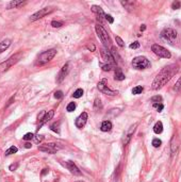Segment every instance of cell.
Returning <instances> with one entry per match:
<instances>
[{
  "label": "cell",
  "instance_id": "cell-1",
  "mask_svg": "<svg viewBox=\"0 0 181 182\" xmlns=\"http://www.w3.org/2000/svg\"><path fill=\"white\" fill-rule=\"evenodd\" d=\"M178 70H179V66L177 64H171V65L164 67L154 78V80L151 84V88L157 90V89H160L161 87H163L178 73Z\"/></svg>",
  "mask_w": 181,
  "mask_h": 182
},
{
  "label": "cell",
  "instance_id": "cell-2",
  "mask_svg": "<svg viewBox=\"0 0 181 182\" xmlns=\"http://www.w3.org/2000/svg\"><path fill=\"white\" fill-rule=\"evenodd\" d=\"M21 58H22V52H17L14 55L11 56V58H9L7 61L0 63V74L9 70L12 66H14L16 63H18Z\"/></svg>",
  "mask_w": 181,
  "mask_h": 182
},
{
  "label": "cell",
  "instance_id": "cell-3",
  "mask_svg": "<svg viewBox=\"0 0 181 182\" xmlns=\"http://www.w3.org/2000/svg\"><path fill=\"white\" fill-rule=\"evenodd\" d=\"M95 30H96V33H97V36L98 38L101 41V43H102L105 46H110L111 45V38H110V35L109 33L107 32V30L101 26L99 24H97L95 26Z\"/></svg>",
  "mask_w": 181,
  "mask_h": 182
},
{
  "label": "cell",
  "instance_id": "cell-4",
  "mask_svg": "<svg viewBox=\"0 0 181 182\" xmlns=\"http://www.w3.org/2000/svg\"><path fill=\"white\" fill-rule=\"evenodd\" d=\"M56 54V50L55 49H49L47 51H44L43 53H41L38 55V58H37V65H44V64H46L48 62H50L54 56Z\"/></svg>",
  "mask_w": 181,
  "mask_h": 182
},
{
  "label": "cell",
  "instance_id": "cell-5",
  "mask_svg": "<svg viewBox=\"0 0 181 182\" xmlns=\"http://www.w3.org/2000/svg\"><path fill=\"white\" fill-rule=\"evenodd\" d=\"M132 66H133V68H135V69L142 70V69H145V68H147V67H149L150 62L147 60V58L141 55V56H137V58L133 59Z\"/></svg>",
  "mask_w": 181,
  "mask_h": 182
},
{
  "label": "cell",
  "instance_id": "cell-6",
  "mask_svg": "<svg viewBox=\"0 0 181 182\" xmlns=\"http://www.w3.org/2000/svg\"><path fill=\"white\" fill-rule=\"evenodd\" d=\"M151 49L153 51L154 54H157L158 56H160V58H163V59H171V52H169L166 48L162 47L161 45H158V44H153L151 46Z\"/></svg>",
  "mask_w": 181,
  "mask_h": 182
},
{
  "label": "cell",
  "instance_id": "cell-7",
  "mask_svg": "<svg viewBox=\"0 0 181 182\" xmlns=\"http://www.w3.org/2000/svg\"><path fill=\"white\" fill-rule=\"evenodd\" d=\"M161 37L169 43H174L177 40V32L172 28H165L161 31Z\"/></svg>",
  "mask_w": 181,
  "mask_h": 182
},
{
  "label": "cell",
  "instance_id": "cell-8",
  "mask_svg": "<svg viewBox=\"0 0 181 182\" xmlns=\"http://www.w3.org/2000/svg\"><path fill=\"white\" fill-rule=\"evenodd\" d=\"M97 88L100 90L101 93H104L108 96H116L117 92L116 90H113L110 87H108V83H107V79H102L100 82H98L97 84Z\"/></svg>",
  "mask_w": 181,
  "mask_h": 182
},
{
  "label": "cell",
  "instance_id": "cell-9",
  "mask_svg": "<svg viewBox=\"0 0 181 182\" xmlns=\"http://www.w3.org/2000/svg\"><path fill=\"white\" fill-rule=\"evenodd\" d=\"M61 149V146H59L58 144L55 143H49V144H45V145H42V146H38V150L40 151H43V152H46V153H55L58 150Z\"/></svg>",
  "mask_w": 181,
  "mask_h": 182
},
{
  "label": "cell",
  "instance_id": "cell-10",
  "mask_svg": "<svg viewBox=\"0 0 181 182\" xmlns=\"http://www.w3.org/2000/svg\"><path fill=\"white\" fill-rule=\"evenodd\" d=\"M53 10H54L53 8H44V9H41L40 11H37L36 13H34L33 15L30 16V20H31V21H36V20H38V19L45 17L46 15L52 13Z\"/></svg>",
  "mask_w": 181,
  "mask_h": 182
},
{
  "label": "cell",
  "instance_id": "cell-11",
  "mask_svg": "<svg viewBox=\"0 0 181 182\" xmlns=\"http://www.w3.org/2000/svg\"><path fill=\"white\" fill-rule=\"evenodd\" d=\"M70 66H69V63H66L65 65H63V67L61 68V70H60V73L58 74V76H56V83H61L64 79H65V77L68 75V73H69V68Z\"/></svg>",
  "mask_w": 181,
  "mask_h": 182
},
{
  "label": "cell",
  "instance_id": "cell-12",
  "mask_svg": "<svg viewBox=\"0 0 181 182\" xmlns=\"http://www.w3.org/2000/svg\"><path fill=\"white\" fill-rule=\"evenodd\" d=\"M88 119V115H87V113L86 112H83L81 113L80 115L78 116V118L76 119V127L79 128V129H82L85 125H86V121Z\"/></svg>",
  "mask_w": 181,
  "mask_h": 182
},
{
  "label": "cell",
  "instance_id": "cell-13",
  "mask_svg": "<svg viewBox=\"0 0 181 182\" xmlns=\"http://www.w3.org/2000/svg\"><path fill=\"white\" fill-rule=\"evenodd\" d=\"M64 166H65L67 169H68L73 175H75V176H81V175H82V173L80 172V169L77 167V165H76L73 161H67V162H65V163H64Z\"/></svg>",
  "mask_w": 181,
  "mask_h": 182
},
{
  "label": "cell",
  "instance_id": "cell-14",
  "mask_svg": "<svg viewBox=\"0 0 181 182\" xmlns=\"http://www.w3.org/2000/svg\"><path fill=\"white\" fill-rule=\"evenodd\" d=\"M100 53H101V56H102V59H104L106 62H108L109 64L114 62V58H113V55L110 53V51H109L107 48H101Z\"/></svg>",
  "mask_w": 181,
  "mask_h": 182
},
{
  "label": "cell",
  "instance_id": "cell-15",
  "mask_svg": "<svg viewBox=\"0 0 181 182\" xmlns=\"http://www.w3.org/2000/svg\"><path fill=\"white\" fill-rule=\"evenodd\" d=\"M92 12L95 13L97 15V18L101 21V20H104V18H106V14L104 13V10L101 9L99 5H93L92 6Z\"/></svg>",
  "mask_w": 181,
  "mask_h": 182
},
{
  "label": "cell",
  "instance_id": "cell-16",
  "mask_svg": "<svg viewBox=\"0 0 181 182\" xmlns=\"http://www.w3.org/2000/svg\"><path fill=\"white\" fill-rule=\"evenodd\" d=\"M53 115H54V111L53 110H50V111H48L46 114H45V116L43 117V119L41 120V122H40V125H38V129H41L45 124H46L47 121H49L52 117H53Z\"/></svg>",
  "mask_w": 181,
  "mask_h": 182
},
{
  "label": "cell",
  "instance_id": "cell-17",
  "mask_svg": "<svg viewBox=\"0 0 181 182\" xmlns=\"http://www.w3.org/2000/svg\"><path fill=\"white\" fill-rule=\"evenodd\" d=\"M178 148H179V139L177 135H174L171 142V151L173 155L178 151Z\"/></svg>",
  "mask_w": 181,
  "mask_h": 182
},
{
  "label": "cell",
  "instance_id": "cell-18",
  "mask_svg": "<svg viewBox=\"0 0 181 182\" xmlns=\"http://www.w3.org/2000/svg\"><path fill=\"white\" fill-rule=\"evenodd\" d=\"M137 126H138V124H135V125H133L132 127H130L129 132L125 135V138L122 139V144H124V145H127V144L130 142L131 136H132V134H133V132H134V130H135V127H137Z\"/></svg>",
  "mask_w": 181,
  "mask_h": 182
},
{
  "label": "cell",
  "instance_id": "cell-19",
  "mask_svg": "<svg viewBox=\"0 0 181 182\" xmlns=\"http://www.w3.org/2000/svg\"><path fill=\"white\" fill-rule=\"evenodd\" d=\"M25 3H27L26 1H22V0H13V1L9 2L8 4V9H16V8H19L21 5H24Z\"/></svg>",
  "mask_w": 181,
  "mask_h": 182
},
{
  "label": "cell",
  "instance_id": "cell-20",
  "mask_svg": "<svg viewBox=\"0 0 181 182\" xmlns=\"http://www.w3.org/2000/svg\"><path fill=\"white\" fill-rule=\"evenodd\" d=\"M112 129V122L110 120H105L102 121V124H101L100 126V130L104 131V132H108Z\"/></svg>",
  "mask_w": 181,
  "mask_h": 182
},
{
  "label": "cell",
  "instance_id": "cell-21",
  "mask_svg": "<svg viewBox=\"0 0 181 182\" xmlns=\"http://www.w3.org/2000/svg\"><path fill=\"white\" fill-rule=\"evenodd\" d=\"M11 45V40L7 38L4 41H2L1 43H0V53H2L3 51H5Z\"/></svg>",
  "mask_w": 181,
  "mask_h": 182
},
{
  "label": "cell",
  "instance_id": "cell-22",
  "mask_svg": "<svg viewBox=\"0 0 181 182\" xmlns=\"http://www.w3.org/2000/svg\"><path fill=\"white\" fill-rule=\"evenodd\" d=\"M125 75L122 74V72L120 70V68H116L115 69V75H114V79L116 81H122L125 80Z\"/></svg>",
  "mask_w": 181,
  "mask_h": 182
},
{
  "label": "cell",
  "instance_id": "cell-23",
  "mask_svg": "<svg viewBox=\"0 0 181 182\" xmlns=\"http://www.w3.org/2000/svg\"><path fill=\"white\" fill-rule=\"evenodd\" d=\"M153 132L156 134H160L163 132V124L162 121H157L156 125L153 126Z\"/></svg>",
  "mask_w": 181,
  "mask_h": 182
},
{
  "label": "cell",
  "instance_id": "cell-24",
  "mask_svg": "<svg viewBox=\"0 0 181 182\" xmlns=\"http://www.w3.org/2000/svg\"><path fill=\"white\" fill-rule=\"evenodd\" d=\"M122 6H125V9H127L128 11L132 10L133 9V5H134V2L133 1H121L120 2Z\"/></svg>",
  "mask_w": 181,
  "mask_h": 182
},
{
  "label": "cell",
  "instance_id": "cell-25",
  "mask_svg": "<svg viewBox=\"0 0 181 182\" xmlns=\"http://www.w3.org/2000/svg\"><path fill=\"white\" fill-rule=\"evenodd\" d=\"M144 90V87L141 86V85H138L132 88V94L133 95H139V94H142V92Z\"/></svg>",
  "mask_w": 181,
  "mask_h": 182
},
{
  "label": "cell",
  "instance_id": "cell-26",
  "mask_svg": "<svg viewBox=\"0 0 181 182\" xmlns=\"http://www.w3.org/2000/svg\"><path fill=\"white\" fill-rule=\"evenodd\" d=\"M50 129L53 131V132H55V133H60V122L58 121V122H54V124H52L51 126H50Z\"/></svg>",
  "mask_w": 181,
  "mask_h": 182
},
{
  "label": "cell",
  "instance_id": "cell-27",
  "mask_svg": "<svg viewBox=\"0 0 181 182\" xmlns=\"http://www.w3.org/2000/svg\"><path fill=\"white\" fill-rule=\"evenodd\" d=\"M18 151V148L15 146H11L8 150H5V155H10V154H13V153H16Z\"/></svg>",
  "mask_w": 181,
  "mask_h": 182
},
{
  "label": "cell",
  "instance_id": "cell-28",
  "mask_svg": "<svg viewBox=\"0 0 181 182\" xmlns=\"http://www.w3.org/2000/svg\"><path fill=\"white\" fill-rule=\"evenodd\" d=\"M150 101L152 102V103H161V102H162V96L156 95V96H153V97L150 99Z\"/></svg>",
  "mask_w": 181,
  "mask_h": 182
},
{
  "label": "cell",
  "instance_id": "cell-29",
  "mask_svg": "<svg viewBox=\"0 0 181 182\" xmlns=\"http://www.w3.org/2000/svg\"><path fill=\"white\" fill-rule=\"evenodd\" d=\"M82 95H83V89L82 88H78L76 92L73 94V97L74 98H80V97H82Z\"/></svg>",
  "mask_w": 181,
  "mask_h": 182
},
{
  "label": "cell",
  "instance_id": "cell-30",
  "mask_svg": "<svg viewBox=\"0 0 181 182\" xmlns=\"http://www.w3.org/2000/svg\"><path fill=\"white\" fill-rule=\"evenodd\" d=\"M76 110V103L75 102H70V103H68V106L66 107V111L67 112H74Z\"/></svg>",
  "mask_w": 181,
  "mask_h": 182
},
{
  "label": "cell",
  "instance_id": "cell-31",
  "mask_svg": "<svg viewBox=\"0 0 181 182\" xmlns=\"http://www.w3.org/2000/svg\"><path fill=\"white\" fill-rule=\"evenodd\" d=\"M33 138H34V134H33L32 132H29V133H26L22 139H24L25 141H31Z\"/></svg>",
  "mask_w": 181,
  "mask_h": 182
},
{
  "label": "cell",
  "instance_id": "cell-32",
  "mask_svg": "<svg viewBox=\"0 0 181 182\" xmlns=\"http://www.w3.org/2000/svg\"><path fill=\"white\" fill-rule=\"evenodd\" d=\"M161 144H162V142L159 139H153L152 140V146L156 147V148H159V147L161 146Z\"/></svg>",
  "mask_w": 181,
  "mask_h": 182
},
{
  "label": "cell",
  "instance_id": "cell-33",
  "mask_svg": "<svg viewBox=\"0 0 181 182\" xmlns=\"http://www.w3.org/2000/svg\"><path fill=\"white\" fill-rule=\"evenodd\" d=\"M51 26H52L53 28H60V27H62V26H63V22H62V21H56V20H53V21H51Z\"/></svg>",
  "mask_w": 181,
  "mask_h": 182
},
{
  "label": "cell",
  "instance_id": "cell-34",
  "mask_svg": "<svg viewBox=\"0 0 181 182\" xmlns=\"http://www.w3.org/2000/svg\"><path fill=\"white\" fill-rule=\"evenodd\" d=\"M152 106H153V108H154L158 112H162V110L164 109V106H163L162 103H153Z\"/></svg>",
  "mask_w": 181,
  "mask_h": 182
},
{
  "label": "cell",
  "instance_id": "cell-35",
  "mask_svg": "<svg viewBox=\"0 0 181 182\" xmlns=\"http://www.w3.org/2000/svg\"><path fill=\"white\" fill-rule=\"evenodd\" d=\"M64 97V94L63 92H61V90H56V92L54 93V98L55 99H62Z\"/></svg>",
  "mask_w": 181,
  "mask_h": 182
},
{
  "label": "cell",
  "instance_id": "cell-36",
  "mask_svg": "<svg viewBox=\"0 0 181 182\" xmlns=\"http://www.w3.org/2000/svg\"><path fill=\"white\" fill-rule=\"evenodd\" d=\"M174 89L175 90H181V77L178 79V81L176 82V84L174 86Z\"/></svg>",
  "mask_w": 181,
  "mask_h": 182
},
{
  "label": "cell",
  "instance_id": "cell-37",
  "mask_svg": "<svg viewBox=\"0 0 181 182\" xmlns=\"http://www.w3.org/2000/svg\"><path fill=\"white\" fill-rule=\"evenodd\" d=\"M180 8H181V2H180V1H174V2L172 3V9L178 10V9H180Z\"/></svg>",
  "mask_w": 181,
  "mask_h": 182
},
{
  "label": "cell",
  "instance_id": "cell-38",
  "mask_svg": "<svg viewBox=\"0 0 181 182\" xmlns=\"http://www.w3.org/2000/svg\"><path fill=\"white\" fill-rule=\"evenodd\" d=\"M115 40H116V43H117V45H118L119 47H124V46H125V43H124V41L121 40V37L116 36V37H115Z\"/></svg>",
  "mask_w": 181,
  "mask_h": 182
},
{
  "label": "cell",
  "instance_id": "cell-39",
  "mask_svg": "<svg viewBox=\"0 0 181 182\" xmlns=\"http://www.w3.org/2000/svg\"><path fill=\"white\" fill-rule=\"evenodd\" d=\"M112 69V65L111 64H106L102 66V70L104 72H110Z\"/></svg>",
  "mask_w": 181,
  "mask_h": 182
},
{
  "label": "cell",
  "instance_id": "cell-40",
  "mask_svg": "<svg viewBox=\"0 0 181 182\" xmlns=\"http://www.w3.org/2000/svg\"><path fill=\"white\" fill-rule=\"evenodd\" d=\"M140 47V43L139 42H134L132 44H130V48L131 49H138Z\"/></svg>",
  "mask_w": 181,
  "mask_h": 182
},
{
  "label": "cell",
  "instance_id": "cell-41",
  "mask_svg": "<svg viewBox=\"0 0 181 182\" xmlns=\"http://www.w3.org/2000/svg\"><path fill=\"white\" fill-rule=\"evenodd\" d=\"M101 107H102V106H101L100 99L96 98V99H95V106H94V108H95V109H98V108H101Z\"/></svg>",
  "mask_w": 181,
  "mask_h": 182
},
{
  "label": "cell",
  "instance_id": "cell-42",
  "mask_svg": "<svg viewBox=\"0 0 181 182\" xmlns=\"http://www.w3.org/2000/svg\"><path fill=\"white\" fill-rule=\"evenodd\" d=\"M18 167V163H14V164H11L9 166V169L11 170V172H14V170H16Z\"/></svg>",
  "mask_w": 181,
  "mask_h": 182
},
{
  "label": "cell",
  "instance_id": "cell-43",
  "mask_svg": "<svg viewBox=\"0 0 181 182\" xmlns=\"http://www.w3.org/2000/svg\"><path fill=\"white\" fill-rule=\"evenodd\" d=\"M43 141H44V136H43V135H40V134H38V135L35 136V142H36L37 144L41 143V142H43Z\"/></svg>",
  "mask_w": 181,
  "mask_h": 182
},
{
  "label": "cell",
  "instance_id": "cell-44",
  "mask_svg": "<svg viewBox=\"0 0 181 182\" xmlns=\"http://www.w3.org/2000/svg\"><path fill=\"white\" fill-rule=\"evenodd\" d=\"M106 19L109 21V24H113V21H114V19H113V17L111 16V15H106Z\"/></svg>",
  "mask_w": 181,
  "mask_h": 182
},
{
  "label": "cell",
  "instance_id": "cell-45",
  "mask_svg": "<svg viewBox=\"0 0 181 182\" xmlns=\"http://www.w3.org/2000/svg\"><path fill=\"white\" fill-rule=\"evenodd\" d=\"M87 49L90 50V51H95V49H96V48H95V45H93V44H92V45H88V46H87Z\"/></svg>",
  "mask_w": 181,
  "mask_h": 182
},
{
  "label": "cell",
  "instance_id": "cell-46",
  "mask_svg": "<svg viewBox=\"0 0 181 182\" xmlns=\"http://www.w3.org/2000/svg\"><path fill=\"white\" fill-rule=\"evenodd\" d=\"M48 172H49V170H48L47 168H44V169H43V172H42V176H45L46 174H48Z\"/></svg>",
  "mask_w": 181,
  "mask_h": 182
},
{
  "label": "cell",
  "instance_id": "cell-47",
  "mask_svg": "<svg viewBox=\"0 0 181 182\" xmlns=\"http://www.w3.org/2000/svg\"><path fill=\"white\" fill-rule=\"evenodd\" d=\"M25 147H26L27 149H29V148H31V147H32V145H31V143H26L25 144Z\"/></svg>",
  "mask_w": 181,
  "mask_h": 182
},
{
  "label": "cell",
  "instance_id": "cell-48",
  "mask_svg": "<svg viewBox=\"0 0 181 182\" xmlns=\"http://www.w3.org/2000/svg\"><path fill=\"white\" fill-rule=\"evenodd\" d=\"M14 98H15V97H14V96H13V97H12V98H11V99H10V100H9V103H8V106H7V107H5V108H8V107H9V106H10V105H11V103H12V101H13V100H14Z\"/></svg>",
  "mask_w": 181,
  "mask_h": 182
},
{
  "label": "cell",
  "instance_id": "cell-49",
  "mask_svg": "<svg viewBox=\"0 0 181 182\" xmlns=\"http://www.w3.org/2000/svg\"><path fill=\"white\" fill-rule=\"evenodd\" d=\"M145 29H146V26H145V25H142V26H141V31H144Z\"/></svg>",
  "mask_w": 181,
  "mask_h": 182
},
{
  "label": "cell",
  "instance_id": "cell-50",
  "mask_svg": "<svg viewBox=\"0 0 181 182\" xmlns=\"http://www.w3.org/2000/svg\"><path fill=\"white\" fill-rule=\"evenodd\" d=\"M76 182H84V181H76Z\"/></svg>",
  "mask_w": 181,
  "mask_h": 182
}]
</instances>
